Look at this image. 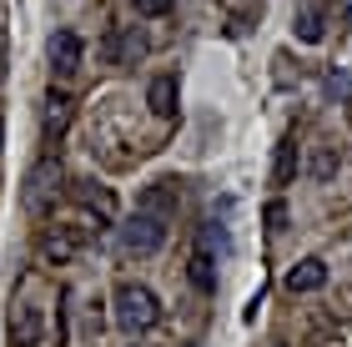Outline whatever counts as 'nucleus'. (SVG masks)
Listing matches in <instances>:
<instances>
[{"instance_id": "obj_1", "label": "nucleus", "mask_w": 352, "mask_h": 347, "mask_svg": "<svg viewBox=\"0 0 352 347\" xmlns=\"http://www.w3.org/2000/svg\"><path fill=\"white\" fill-rule=\"evenodd\" d=\"M162 322V302H156V292L146 282H121L116 287V327L121 333H146V327Z\"/></svg>"}, {"instance_id": "obj_2", "label": "nucleus", "mask_w": 352, "mask_h": 347, "mask_svg": "<svg viewBox=\"0 0 352 347\" xmlns=\"http://www.w3.org/2000/svg\"><path fill=\"white\" fill-rule=\"evenodd\" d=\"M116 242H121V257H151V251H162V242H166V222L151 216V212H136V216L121 222Z\"/></svg>"}, {"instance_id": "obj_3", "label": "nucleus", "mask_w": 352, "mask_h": 347, "mask_svg": "<svg viewBox=\"0 0 352 347\" xmlns=\"http://www.w3.org/2000/svg\"><path fill=\"white\" fill-rule=\"evenodd\" d=\"M60 181H66V177H60V161H51V156H45V161H36V166H30V177H25V212H51L56 207V197H60Z\"/></svg>"}, {"instance_id": "obj_4", "label": "nucleus", "mask_w": 352, "mask_h": 347, "mask_svg": "<svg viewBox=\"0 0 352 347\" xmlns=\"http://www.w3.org/2000/svg\"><path fill=\"white\" fill-rule=\"evenodd\" d=\"M81 247H86V227H66V222H56V227H45L41 232V257L45 262H56V267H66L81 257Z\"/></svg>"}, {"instance_id": "obj_5", "label": "nucleus", "mask_w": 352, "mask_h": 347, "mask_svg": "<svg viewBox=\"0 0 352 347\" xmlns=\"http://www.w3.org/2000/svg\"><path fill=\"white\" fill-rule=\"evenodd\" d=\"M101 51H106V60H111V66H116V71H131L136 60H141V56L151 51V45H146V36H141L136 25H126V30H111Z\"/></svg>"}, {"instance_id": "obj_6", "label": "nucleus", "mask_w": 352, "mask_h": 347, "mask_svg": "<svg viewBox=\"0 0 352 347\" xmlns=\"http://www.w3.org/2000/svg\"><path fill=\"white\" fill-rule=\"evenodd\" d=\"M71 201H76V207H86L91 216H101V222H116V197H111V186L91 181V177L71 181Z\"/></svg>"}, {"instance_id": "obj_7", "label": "nucleus", "mask_w": 352, "mask_h": 347, "mask_svg": "<svg viewBox=\"0 0 352 347\" xmlns=\"http://www.w3.org/2000/svg\"><path fill=\"white\" fill-rule=\"evenodd\" d=\"M45 333V317L36 302H15L10 307V347H36Z\"/></svg>"}, {"instance_id": "obj_8", "label": "nucleus", "mask_w": 352, "mask_h": 347, "mask_svg": "<svg viewBox=\"0 0 352 347\" xmlns=\"http://www.w3.org/2000/svg\"><path fill=\"white\" fill-rule=\"evenodd\" d=\"M176 207H182V186L176 181H151L146 192H141V212H151V216H176Z\"/></svg>"}, {"instance_id": "obj_9", "label": "nucleus", "mask_w": 352, "mask_h": 347, "mask_svg": "<svg viewBox=\"0 0 352 347\" xmlns=\"http://www.w3.org/2000/svg\"><path fill=\"white\" fill-rule=\"evenodd\" d=\"M51 66L60 76L81 71V36H76V30H56V36H51Z\"/></svg>"}, {"instance_id": "obj_10", "label": "nucleus", "mask_w": 352, "mask_h": 347, "mask_svg": "<svg viewBox=\"0 0 352 347\" xmlns=\"http://www.w3.org/2000/svg\"><path fill=\"white\" fill-rule=\"evenodd\" d=\"M186 272H191V282H197L201 292H212V287H217V262H212V232H201V242H197V251H191Z\"/></svg>"}, {"instance_id": "obj_11", "label": "nucleus", "mask_w": 352, "mask_h": 347, "mask_svg": "<svg viewBox=\"0 0 352 347\" xmlns=\"http://www.w3.org/2000/svg\"><path fill=\"white\" fill-rule=\"evenodd\" d=\"M292 30H297V41H307V45H317V41H322V30H327V5H322V0H307V5L297 10V21H292Z\"/></svg>"}, {"instance_id": "obj_12", "label": "nucleus", "mask_w": 352, "mask_h": 347, "mask_svg": "<svg viewBox=\"0 0 352 347\" xmlns=\"http://www.w3.org/2000/svg\"><path fill=\"white\" fill-rule=\"evenodd\" d=\"M287 287H292V292H317V287H327V262H322V257L297 262L292 272H287Z\"/></svg>"}, {"instance_id": "obj_13", "label": "nucleus", "mask_w": 352, "mask_h": 347, "mask_svg": "<svg viewBox=\"0 0 352 347\" xmlns=\"http://www.w3.org/2000/svg\"><path fill=\"white\" fill-rule=\"evenodd\" d=\"M71 111H76V101L66 91H51V96H45V136H66Z\"/></svg>"}, {"instance_id": "obj_14", "label": "nucleus", "mask_w": 352, "mask_h": 347, "mask_svg": "<svg viewBox=\"0 0 352 347\" xmlns=\"http://www.w3.org/2000/svg\"><path fill=\"white\" fill-rule=\"evenodd\" d=\"M146 106L156 116H176V76H156L146 86Z\"/></svg>"}, {"instance_id": "obj_15", "label": "nucleus", "mask_w": 352, "mask_h": 347, "mask_svg": "<svg viewBox=\"0 0 352 347\" xmlns=\"http://www.w3.org/2000/svg\"><path fill=\"white\" fill-rule=\"evenodd\" d=\"M292 171H297V141H282L277 146V186L292 181Z\"/></svg>"}, {"instance_id": "obj_16", "label": "nucleus", "mask_w": 352, "mask_h": 347, "mask_svg": "<svg viewBox=\"0 0 352 347\" xmlns=\"http://www.w3.org/2000/svg\"><path fill=\"white\" fill-rule=\"evenodd\" d=\"M332 171H338V151H327V146H322V151L312 156V177H317V181H327Z\"/></svg>"}, {"instance_id": "obj_17", "label": "nucleus", "mask_w": 352, "mask_h": 347, "mask_svg": "<svg viewBox=\"0 0 352 347\" xmlns=\"http://www.w3.org/2000/svg\"><path fill=\"white\" fill-rule=\"evenodd\" d=\"M176 0H136V15H146V21H156V15H171Z\"/></svg>"}, {"instance_id": "obj_18", "label": "nucleus", "mask_w": 352, "mask_h": 347, "mask_svg": "<svg viewBox=\"0 0 352 347\" xmlns=\"http://www.w3.org/2000/svg\"><path fill=\"white\" fill-rule=\"evenodd\" d=\"M262 216H267V227H272V232H282V227H287V207H282V201H272Z\"/></svg>"}]
</instances>
